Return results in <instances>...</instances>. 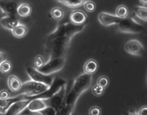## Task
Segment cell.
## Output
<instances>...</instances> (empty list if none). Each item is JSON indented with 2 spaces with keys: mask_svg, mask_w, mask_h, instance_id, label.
<instances>
[{
  "mask_svg": "<svg viewBox=\"0 0 147 115\" xmlns=\"http://www.w3.org/2000/svg\"><path fill=\"white\" fill-rule=\"evenodd\" d=\"M86 27V24L77 26L68 21L59 24L57 28L47 34L45 39V51L49 60L65 58L73 38L83 31Z\"/></svg>",
  "mask_w": 147,
  "mask_h": 115,
  "instance_id": "obj_1",
  "label": "cell"
},
{
  "mask_svg": "<svg viewBox=\"0 0 147 115\" xmlns=\"http://www.w3.org/2000/svg\"><path fill=\"white\" fill-rule=\"evenodd\" d=\"M92 82L93 76L86 73H83L76 77L73 82L71 90L66 94L63 105L75 109L80 96L91 87Z\"/></svg>",
  "mask_w": 147,
  "mask_h": 115,
  "instance_id": "obj_2",
  "label": "cell"
},
{
  "mask_svg": "<svg viewBox=\"0 0 147 115\" xmlns=\"http://www.w3.org/2000/svg\"><path fill=\"white\" fill-rule=\"evenodd\" d=\"M49 88H50L49 86L42 83L29 80L22 83V88L19 92V94H23L25 97H30L32 100H34L37 98V97L45 92Z\"/></svg>",
  "mask_w": 147,
  "mask_h": 115,
  "instance_id": "obj_3",
  "label": "cell"
},
{
  "mask_svg": "<svg viewBox=\"0 0 147 115\" xmlns=\"http://www.w3.org/2000/svg\"><path fill=\"white\" fill-rule=\"evenodd\" d=\"M117 25L119 32L125 34H139L144 29V27L134 19L129 17L122 19Z\"/></svg>",
  "mask_w": 147,
  "mask_h": 115,
  "instance_id": "obj_4",
  "label": "cell"
},
{
  "mask_svg": "<svg viewBox=\"0 0 147 115\" xmlns=\"http://www.w3.org/2000/svg\"><path fill=\"white\" fill-rule=\"evenodd\" d=\"M67 83L63 84L60 87V88L51 97L48 99H46L45 102L48 107H53V109L57 111H58L63 104V102L65 99L66 94H67Z\"/></svg>",
  "mask_w": 147,
  "mask_h": 115,
  "instance_id": "obj_5",
  "label": "cell"
},
{
  "mask_svg": "<svg viewBox=\"0 0 147 115\" xmlns=\"http://www.w3.org/2000/svg\"><path fill=\"white\" fill-rule=\"evenodd\" d=\"M65 58H55L49 60L40 69L37 70L46 75H51L62 70L65 64Z\"/></svg>",
  "mask_w": 147,
  "mask_h": 115,
  "instance_id": "obj_6",
  "label": "cell"
},
{
  "mask_svg": "<svg viewBox=\"0 0 147 115\" xmlns=\"http://www.w3.org/2000/svg\"><path fill=\"white\" fill-rule=\"evenodd\" d=\"M27 75L30 78L32 81L42 83V84H46V85L50 87L53 84V81L55 79L53 74L51 75H46V74H42L40 71L34 68V67H28L26 70Z\"/></svg>",
  "mask_w": 147,
  "mask_h": 115,
  "instance_id": "obj_7",
  "label": "cell"
},
{
  "mask_svg": "<svg viewBox=\"0 0 147 115\" xmlns=\"http://www.w3.org/2000/svg\"><path fill=\"white\" fill-rule=\"evenodd\" d=\"M32 99L24 96V98L13 103L4 115H19L27 109Z\"/></svg>",
  "mask_w": 147,
  "mask_h": 115,
  "instance_id": "obj_8",
  "label": "cell"
},
{
  "mask_svg": "<svg viewBox=\"0 0 147 115\" xmlns=\"http://www.w3.org/2000/svg\"><path fill=\"white\" fill-rule=\"evenodd\" d=\"M124 50L133 56L141 57L144 53V48L142 43L136 39H131L128 41L124 45Z\"/></svg>",
  "mask_w": 147,
  "mask_h": 115,
  "instance_id": "obj_9",
  "label": "cell"
},
{
  "mask_svg": "<svg viewBox=\"0 0 147 115\" xmlns=\"http://www.w3.org/2000/svg\"><path fill=\"white\" fill-rule=\"evenodd\" d=\"M20 19L17 13L7 14L0 19V24L3 28L11 31L15 27L20 24Z\"/></svg>",
  "mask_w": 147,
  "mask_h": 115,
  "instance_id": "obj_10",
  "label": "cell"
},
{
  "mask_svg": "<svg viewBox=\"0 0 147 115\" xmlns=\"http://www.w3.org/2000/svg\"><path fill=\"white\" fill-rule=\"evenodd\" d=\"M99 22L104 27H109L111 25H116L121 21V19L119 18L116 14H111L109 12H101L98 14Z\"/></svg>",
  "mask_w": 147,
  "mask_h": 115,
  "instance_id": "obj_11",
  "label": "cell"
},
{
  "mask_svg": "<svg viewBox=\"0 0 147 115\" xmlns=\"http://www.w3.org/2000/svg\"><path fill=\"white\" fill-rule=\"evenodd\" d=\"M20 4L16 0H0V10L7 14L17 13V9Z\"/></svg>",
  "mask_w": 147,
  "mask_h": 115,
  "instance_id": "obj_12",
  "label": "cell"
},
{
  "mask_svg": "<svg viewBox=\"0 0 147 115\" xmlns=\"http://www.w3.org/2000/svg\"><path fill=\"white\" fill-rule=\"evenodd\" d=\"M70 20L72 24L80 26L86 24L88 17L81 10H73L70 14Z\"/></svg>",
  "mask_w": 147,
  "mask_h": 115,
  "instance_id": "obj_13",
  "label": "cell"
},
{
  "mask_svg": "<svg viewBox=\"0 0 147 115\" xmlns=\"http://www.w3.org/2000/svg\"><path fill=\"white\" fill-rule=\"evenodd\" d=\"M47 105L45 102V99L37 98L32 100L29 103L28 106L27 107V110L31 112H41L44 110Z\"/></svg>",
  "mask_w": 147,
  "mask_h": 115,
  "instance_id": "obj_14",
  "label": "cell"
},
{
  "mask_svg": "<svg viewBox=\"0 0 147 115\" xmlns=\"http://www.w3.org/2000/svg\"><path fill=\"white\" fill-rule=\"evenodd\" d=\"M22 82L17 76L11 74L8 77L7 79V86L10 91L12 92H19L22 88Z\"/></svg>",
  "mask_w": 147,
  "mask_h": 115,
  "instance_id": "obj_15",
  "label": "cell"
},
{
  "mask_svg": "<svg viewBox=\"0 0 147 115\" xmlns=\"http://www.w3.org/2000/svg\"><path fill=\"white\" fill-rule=\"evenodd\" d=\"M98 64L96 60H93V59H90V60H88L84 64L83 72L87 74L93 75L98 70Z\"/></svg>",
  "mask_w": 147,
  "mask_h": 115,
  "instance_id": "obj_16",
  "label": "cell"
},
{
  "mask_svg": "<svg viewBox=\"0 0 147 115\" xmlns=\"http://www.w3.org/2000/svg\"><path fill=\"white\" fill-rule=\"evenodd\" d=\"M55 1L70 9H77L83 6L86 0H55Z\"/></svg>",
  "mask_w": 147,
  "mask_h": 115,
  "instance_id": "obj_17",
  "label": "cell"
},
{
  "mask_svg": "<svg viewBox=\"0 0 147 115\" xmlns=\"http://www.w3.org/2000/svg\"><path fill=\"white\" fill-rule=\"evenodd\" d=\"M32 12L31 6L27 3H22L18 6L17 9V14L21 17H27L30 15Z\"/></svg>",
  "mask_w": 147,
  "mask_h": 115,
  "instance_id": "obj_18",
  "label": "cell"
},
{
  "mask_svg": "<svg viewBox=\"0 0 147 115\" xmlns=\"http://www.w3.org/2000/svg\"><path fill=\"white\" fill-rule=\"evenodd\" d=\"M27 31H28V29L27 27L21 23H20L17 27H15L11 30L13 36L16 38H22L27 34Z\"/></svg>",
  "mask_w": 147,
  "mask_h": 115,
  "instance_id": "obj_19",
  "label": "cell"
},
{
  "mask_svg": "<svg viewBox=\"0 0 147 115\" xmlns=\"http://www.w3.org/2000/svg\"><path fill=\"white\" fill-rule=\"evenodd\" d=\"M134 13L138 18L144 21H147V7L137 6L135 7Z\"/></svg>",
  "mask_w": 147,
  "mask_h": 115,
  "instance_id": "obj_20",
  "label": "cell"
},
{
  "mask_svg": "<svg viewBox=\"0 0 147 115\" xmlns=\"http://www.w3.org/2000/svg\"><path fill=\"white\" fill-rule=\"evenodd\" d=\"M50 14L54 19L60 21L64 17V11L61 7H55L50 11Z\"/></svg>",
  "mask_w": 147,
  "mask_h": 115,
  "instance_id": "obj_21",
  "label": "cell"
},
{
  "mask_svg": "<svg viewBox=\"0 0 147 115\" xmlns=\"http://www.w3.org/2000/svg\"><path fill=\"white\" fill-rule=\"evenodd\" d=\"M129 15V9L125 5L118 6L116 9V16L120 19H125Z\"/></svg>",
  "mask_w": 147,
  "mask_h": 115,
  "instance_id": "obj_22",
  "label": "cell"
},
{
  "mask_svg": "<svg viewBox=\"0 0 147 115\" xmlns=\"http://www.w3.org/2000/svg\"><path fill=\"white\" fill-rule=\"evenodd\" d=\"M12 70V64L9 60H5L0 64V72L1 74H7Z\"/></svg>",
  "mask_w": 147,
  "mask_h": 115,
  "instance_id": "obj_23",
  "label": "cell"
},
{
  "mask_svg": "<svg viewBox=\"0 0 147 115\" xmlns=\"http://www.w3.org/2000/svg\"><path fill=\"white\" fill-rule=\"evenodd\" d=\"M92 93L93 94V95L96 96V97H100V96H102L103 94H104L105 92V88L100 87L98 84H95L91 89Z\"/></svg>",
  "mask_w": 147,
  "mask_h": 115,
  "instance_id": "obj_24",
  "label": "cell"
},
{
  "mask_svg": "<svg viewBox=\"0 0 147 115\" xmlns=\"http://www.w3.org/2000/svg\"><path fill=\"white\" fill-rule=\"evenodd\" d=\"M45 64V60L44 57L42 55L39 54V55L36 56L35 59L34 61V67L37 70L41 68L43 65Z\"/></svg>",
  "mask_w": 147,
  "mask_h": 115,
  "instance_id": "obj_25",
  "label": "cell"
},
{
  "mask_svg": "<svg viewBox=\"0 0 147 115\" xmlns=\"http://www.w3.org/2000/svg\"><path fill=\"white\" fill-rule=\"evenodd\" d=\"M83 7L88 12H93L96 9V4L90 0H86L83 4Z\"/></svg>",
  "mask_w": 147,
  "mask_h": 115,
  "instance_id": "obj_26",
  "label": "cell"
},
{
  "mask_svg": "<svg viewBox=\"0 0 147 115\" xmlns=\"http://www.w3.org/2000/svg\"><path fill=\"white\" fill-rule=\"evenodd\" d=\"M109 80L108 79L107 77L106 76H100L98 77L97 80V84H98L100 87H103V88H106L109 86Z\"/></svg>",
  "mask_w": 147,
  "mask_h": 115,
  "instance_id": "obj_27",
  "label": "cell"
},
{
  "mask_svg": "<svg viewBox=\"0 0 147 115\" xmlns=\"http://www.w3.org/2000/svg\"><path fill=\"white\" fill-rule=\"evenodd\" d=\"M40 112L42 113V115H57V111L55 109H53V107H48V106L45 107L43 110H42Z\"/></svg>",
  "mask_w": 147,
  "mask_h": 115,
  "instance_id": "obj_28",
  "label": "cell"
},
{
  "mask_svg": "<svg viewBox=\"0 0 147 115\" xmlns=\"http://www.w3.org/2000/svg\"><path fill=\"white\" fill-rule=\"evenodd\" d=\"M89 115H100L101 114V110L98 106H93L90 107L88 110Z\"/></svg>",
  "mask_w": 147,
  "mask_h": 115,
  "instance_id": "obj_29",
  "label": "cell"
},
{
  "mask_svg": "<svg viewBox=\"0 0 147 115\" xmlns=\"http://www.w3.org/2000/svg\"><path fill=\"white\" fill-rule=\"evenodd\" d=\"M9 97V93L7 90H2L0 91V100H7Z\"/></svg>",
  "mask_w": 147,
  "mask_h": 115,
  "instance_id": "obj_30",
  "label": "cell"
},
{
  "mask_svg": "<svg viewBox=\"0 0 147 115\" xmlns=\"http://www.w3.org/2000/svg\"><path fill=\"white\" fill-rule=\"evenodd\" d=\"M22 115H42L40 112H31L26 109L22 112Z\"/></svg>",
  "mask_w": 147,
  "mask_h": 115,
  "instance_id": "obj_31",
  "label": "cell"
},
{
  "mask_svg": "<svg viewBox=\"0 0 147 115\" xmlns=\"http://www.w3.org/2000/svg\"><path fill=\"white\" fill-rule=\"evenodd\" d=\"M137 115H147V106H142L137 112Z\"/></svg>",
  "mask_w": 147,
  "mask_h": 115,
  "instance_id": "obj_32",
  "label": "cell"
},
{
  "mask_svg": "<svg viewBox=\"0 0 147 115\" xmlns=\"http://www.w3.org/2000/svg\"><path fill=\"white\" fill-rule=\"evenodd\" d=\"M6 60V55L4 52L0 51V64Z\"/></svg>",
  "mask_w": 147,
  "mask_h": 115,
  "instance_id": "obj_33",
  "label": "cell"
},
{
  "mask_svg": "<svg viewBox=\"0 0 147 115\" xmlns=\"http://www.w3.org/2000/svg\"><path fill=\"white\" fill-rule=\"evenodd\" d=\"M143 5H147V0H139Z\"/></svg>",
  "mask_w": 147,
  "mask_h": 115,
  "instance_id": "obj_34",
  "label": "cell"
},
{
  "mask_svg": "<svg viewBox=\"0 0 147 115\" xmlns=\"http://www.w3.org/2000/svg\"><path fill=\"white\" fill-rule=\"evenodd\" d=\"M128 115H137V112H136L135 111H132V112H130Z\"/></svg>",
  "mask_w": 147,
  "mask_h": 115,
  "instance_id": "obj_35",
  "label": "cell"
},
{
  "mask_svg": "<svg viewBox=\"0 0 147 115\" xmlns=\"http://www.w3.org/2000/svg\"><path fill=\"white\" fill-rule=\"evenodd\" d=\"M1 75H2V74H1V72H0V77H1Z\"/></svg>",
  "mask_w": 147,
  "mask_h": 115,
  "instance_id": "obj_36",
  "label": "cell"
}]
</instances>
